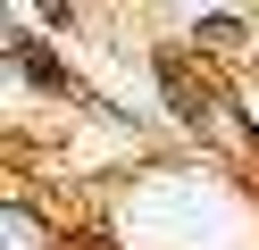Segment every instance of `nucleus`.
Returning a JSON list of instances; mask_svg holds the SVG:
<instances>
[{
    "instance_id": "obj_1",
    "label": "nucleus",
    "mask_w": 259,
    "mask_h": 250,
    "mask_svg": "<svg viewBox=\"0 0 259 250\" xmlns=\"http://www.w3.org/2000/svg\"><path fill=\"white\" fill-rule=\"evenodd\" d=\"M9 59H17V67H25V75H34V83H42V92H67V100H84V83H75V75H67V67H59V59H51V50H42V42H34V33H9Z\"/></svg>"
},
{
    "instance_id": "obj_2",
    "label": "nucleus",
    "mask_w": 259,
    "mask_h": 250,
    "mask_svg": "<svg viewBox=\"0 0 259 250\" xmlns=\"http://www.w3.org/2000/svg\"><path fill=\"white\" fill-rule=\"evenodd\" d=\"M159 83H167V100L184 109V125H209V117H218V109H209V92L184 75V59H159Z\"/></svg>"
},
{
    "instance_id": "obj_3",
    "label": "nucleus",
    "mask_w": 259,
    "mask_h": 250,
    "mask_svg": "<svg viewBox=\"0 0 259 250\" xmlns=\"http://www.w3.org/2000/svg\"><path fill=\"white\" fill-rule=\"evenodd\" d=\"M201 42H209V50H242V25H234V17H209Z\"/></svg>"
},
{
    "instance_id": "obj_4",
    "label": "nucleus",
    "mask_w": 259,
    "mask_h": 250,
    "mask_svg": "<svg viewBox=\"0 0 259 250\" xmlns=\"http://www.w3.org/2000/svg\"><path fill=\"white\" fill-rule=\"evenodd\" d=\"M34 9H42V17H51V25H67V0H34Z\"/></svg>"
}]
</instances>
